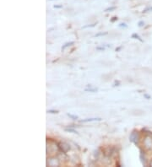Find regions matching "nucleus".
I'll return each mask as SVG.
<instances>
[{"label": "nucleus", "mask_w": 152, "mask_h": 167, "mask_svg": "<svg viewBox=\"0 0 152 167\" xmlns=\"http://www.w3.org/2000/svg\"><path fill=\"white\" fill-rule=\"evenodd\" d=\"M129 140L130 142L134 143L135 145H138L139 144V132H132L129 136Z\"/></svg>", "instance_id": "1"}, {"label": "nucleus", "mask_w": 152, "mask_h": 167, "mask_svg": "<svg viewBox=\"0 0 152 167\" xmlns=\"http://www.w3.org/2000/svg\"><path fill=\"white\" fill-rule=\"evenodd\" d=\"M144 145L147 150L152 151V137L151 135L146 136L144 140Z\"/></svg>", "instance_id": "2"}, {"label": "nucleus", "mask_w": 152, "mask_h": 167, "mask_svg": "<svg viewBox=\"0 0 152 167\" xmlns=\"http://www.w3.org/2000/svg\"><path fill=\"white\" fill-rule=\"evenodd\" d=\"M58 149L63 153L66 154V153L70 149V145H69V144H66V143H61V144H58Z\"/></svg>", "instance_id": "3"}, {"label": "nucleus", "mask_w": 152, "mask_h": 167, "mask_svg": "<svg viewBox=\"0 0 152 167\" xmlns=\"http://www.w3.org/2000/svg\"><path fill=\"white\" fill-rule=\"evenodd\" d=\"M139 158H140V160H141L142 164L146 166L148 165V163H147V159H146V156H145V151L143 152V149H140V154H139Z\"/></svg>", "instance_id": "4"}, {"label": "nucleus", "mask_w": 152, "mask_h": 167, "mask_svg": "<svg viewBox=\"0 0 152 167\" xmlns=\"http://www.w3.org/2000/svg\"><path fill=\"white\" fill-rule=\"evenodd\" d=\"M92 121H101V118L98 117V118H87V119H84V120H80V123H88V122H92Z\"/></svg>", "instance_id": "5"}, {"label": "nucleus", "mask_w": 152, "mask_h": 167, "mask_svg": "<svg viewBox=\"0 0 152 167\" xmlns=\"http://www.w3.org/2000/svg\"><path fill=\"white\" fill-rule=\"evenodd\" d=\"M114 148L113 147H112V148H107V154H106L105 155L106 156H112V154H113V153H114Z\"/></svg>", "instance_id": "6"}, {"label": "nucleus", "mask_w": 152, "mask_h": 167, "mask_svg": "<svg viewBox=\"0 0 152 167\" xmlns=\"http://www.w3.org/2000/svg\"><path fill=\"white\" fill-rule=\"evenodd\" d=\"M98 89L97 88H91V86H88V88L85 89L86 92H97Z\"/></svg>", "instance_id": "7"}, {"label": "nucleus", "mask_w": 152, "mask_h": 167, "mask_svg": "<svg viewBox=\"0 0 152 167\" xmlns=\"http://www.w3.org/2000/svg\"><path fill=\"white\" fill-rule=\"evenodd\" d=\"M74 44V42H66L63 47H62V51H64V50H65L67 47H71Z\"/></svg>", "instance_id": "8"}, {"label": "nucleus", "mask_w": 152, "mask_h": 167, "mask_svg": "<svg viewBox=\"0 0 152 167\" xmlns=\"http://www.w3.org/2000/svg\"><path fill=\"white\" fill-rule=\"evenodd\" d=\"M131 38H133V39H137V40H139V42H144V41L141 39V37H139L137 33H134V34H132Z\"/></svg>", "instance_id": "9"}, {"label": "nucleus", "mask_w": 152, "mask_h": 167, "mask_svg": "<svg viewBox=\"0 0 152 167\" xmlns=\"http://www.w3.org/2000/svg\"><path fill=\"white\" fill-rule=\"evenodd\" d=\"M67 116H69V118H71L72 120H78L79 119V116H76V115H73V114H70V113H68Z\"/></svg>", "instance_id": "10"}, {"label": "nucleus", "mask_w": 152, "mask_h": 167, "mask_svg": "<svg viewBox=\"0 0 152 167\" xmlns=\"http://www.w3.org/2000/svg\"><path fill=\"white\" fill-rule=\"evenodd\" d=\"M108 34V32H99V33H97V34H95V37H101V36H106V35H107Z\"/></svg>", "instance_id": "11"}, {"label": "nucleus", "mask_w": 152, "mask_h": 167, "mask_svg": "<svg viewBox=\"0 0 152 167\" xmlns=\"http://www.w3.org/2000/svg\"><path fill=\"white\" fill-rule=\"evenodd\" d=\"M117 8L116 6H112V7H109L107 8H106L105 9V12H111V11H113V10H115Z\"/></svg>", "instance_id": "12"}, {"label": "nucleus", "mask_w": 152, "mask_h": 167, "mask_svg": "<svg viewBox=\"0 0 152 167\" xmlns=\"http://www.w3.org/2000/svg\"><path fill=\"white\" fill-rule=\"evenodd\" d=\"M65 132H72V133H76L78 134V132L73 128H65Z\"/></svg>", "instance_id": "13"}, {"label": "nucleus", "mask_w": 152, "mask_h": 167, "mask_svg": "<svg viewBox=\"0 0 152 167\" xmlns=\"http://www.w3.org/2000/svg\"><path fill=\"white\" fill-rule=\"evenodd\" d=\"M47 113H51V114H58V111L57 110H48Z\"/></svg>", "instance_id": "14"}, {"label": "nucleus", "mask_w": 152, "mask_h": 167, "mask_svg": "<svg viewBox=\"0 0 152 167\" xmlns=\"http://www.w3.org/2000/svg\"><path fill=\"white\" fill-rule=\"evenodd\" d=\"M151 12L152 11V6L151 7H147L146 8H145L144 10H143V13H147V12Z\"/></svg>", "instance_id": "15"}, {"label": "nucleus", "mask_w": 152, "mask_h": 167, "mask_svg": "<svg viewBox=\"0 0 152 167\" xmlns=\"http://www.w3.org/2000/svg\"><path fill=\"white\" fill-rule=\"evenodd\" d=\"M95 24H92V25H85L82 27V29H86V28H90V27H95Z\"/></svg>", "instance_id": "16"}, {"label": "nucleus", "mask_w": 152, "mask_h": 167, "mask_svg": "<svg viewBox=\"0 0 152 167\" xmlns=\"http://www.w3.org/2000/svg\"><path fill=\"white\" fill-rule=\"evenodd\" d=\"M118 26H119L120 28H128V25H127L125 23H121V24H119Z\"/></svg>", "instance_id": "17"}, {"label": "nucleus", "mask_w": 152, "mask_h": 167, "mask_svg": "<svg viewBox=\"0 0 152 167\" xmlns=\"http://www.w3.org/2000/svg\"><path fill=\"white\" fill-rule=\"evenodd\" d=\"M138 25H139V27H142V26L145 25V22L143 21V20H140V21H139V23H138Z\"/></svg>", "instance_id": "18"}, {"label": "nucleus", "mask_w": 152, "mask_h": 167, "mask_svg": "<svg viewBox=\"0 0 152 167\" xmlns=\"http://www.w3.org/2000/svg\"><path fill=\"white\" fill-rule=\"evenodd\" d=\"M144 97H145L146 100H151V96L150 94H145V93L144 94Z\"/></svg>", "instance_id": "19"}, {"label": "nucleus", "mask_w": 152, "mask_h": 167, "mask_svg": "<svg viewBox=\"0 0 152 167\" xmlns=\"http://www.w3.org/2000/svg\"><path fill=\"white\" fill-rule=\"evenodd\" d=\"M96 50H97V51H104V50H105V47H96Z\"/></svg>", "instance_id": "20"}, {"label": "nucleus", "mask_w": 152, "mask_h": 167, "mask_svg": "<svg viewBox=\"0 0 152 167\" xmlns=\"http://www.w3.org/2000/svg\"><path fill=\"white\" fill-rule=\"evenodd\" d=\"M117 20H118V18L116 17V16H115V17H112V19H111V22H112V23H114V22L117 21Z\"/></svg>", "instance_id": "21"}, {"label": "nucleus", "mask_w": 152, "mask_h": 167, "mask_svg": "<svg viewBox=\"0 0 152 167\" xmlns=\"http://www.w3.org/2000/svg\"><path fill=\"white\" fill-rule=\"evenodd\" d=\"M120 85V81H115L113 86H119Z\"/></svg>", "instance_id": "22"}, {"label": "nucleus", "mask_w": 152, "mask_h": 167, "mask_svg": "<svg viewBox=\"0 0 152 167\" xmlns=\"http://www.w3.org/2000/svg\"><path fill=\"white\" fill-rule=\"evenodd\" d=\"M53 7H54V8H62L63 5H54Z\"/></svg>", "instance_id": "23"}, {"label": "nucleus", "mask_w": 152, "mask_h": 167, "mask_svg": "<svg viewBox=\"0 0 152 167\" xmlns=\"http://www.w3.org/2000/svg\"><path fill=\"white\" fill-rule=\"evenodd\" d=\"M122 48H123V47H122V46H121V47H117L116 51H119L120 50H121V49H122Z\"/></svg>", "instance_id": "24"}, {"label": "nucleus", "mask_w": 152, "mask_h": 167, "mask_svg": "<svg viewBox=\"0 0 152 167\" xmlns=\"http://www.w3.org/2000/svg\"><path fill=\"white\" fill-rule=\"evenodd\" d=\"M149 166H152V160L149 162Z\"/></svg>", "instance_id": "25"}, {"label": "nucleus", "mask_w": 152, "mask_h": 167, "mask_svg": "<svg viewBox=\"0 0 152 167\" xmlns=\"http://www.w3.org/2000/svg\"><path fill=\"white\" fill-rule=\"evenodd\" d=\"M50 1H53V0H50Z\"/></svg>", "instance_id": "26"}]
</instances>
